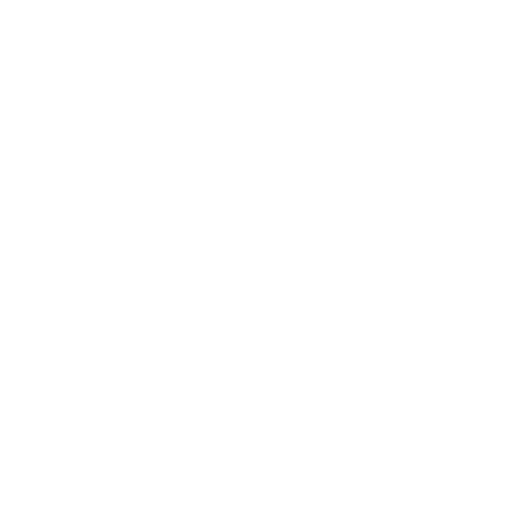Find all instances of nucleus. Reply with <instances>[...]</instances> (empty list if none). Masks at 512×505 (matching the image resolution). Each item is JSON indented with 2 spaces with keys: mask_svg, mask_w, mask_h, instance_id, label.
Instances as JSON below:
<instances>
[]
</instances>
